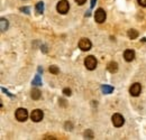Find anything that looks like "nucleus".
Instances as JSON below:
<instances>
[{
	"label": "nucleus",
	"mask_w": 146,
	"mask_h": 140,
	"mask_svg": "<svg viewBox=\"0 0 146 140\" xmlns=\"http://www.w3.org/2000/svg\"><path fill=\"white\" fill-rule=\"evenodd\" d=\"M69 9H70V5L66 0H61L56 5V10L62 15H65L69 11Z\"/></svg>",
	"instance_id": "1"
},
{
	"label": "nucleus",
	"mask_w": 146,
	"mask_h": 140,
	"mask_svg": "<svg viewBox=\"0 0 146 140\" xmlns=\"http://www.w3.org/2000/svg\"><path fill=\"white\" fill-rule=\"evenodd\" d=\"M97 65H98V62H97L96 57H93L91 55L88 56V57H86V59H84V66L89 71H93L97 67Z\"/></svg>",
	"instance_id": "2"
},
{
	"label": "nucleus",
	"mask_w": 146,
	"mask_h": 140,
	"mask_svg": "<svg viewBox=\"0 0 146 140\" xmlns=\"http://www.w3.org/2000/svg\"><path fill=\"white\" fill-rule=\"evenodd\" d=\"M28 118V112L26 109H23V108H19L16 110V119L20 121V122H24L26 121Z\"/></svg>",
	"instance_id": "3"
},
{
	"label": "nucleus",
	"mask_w": 146,
	"mask_h": 140,
	"mask_svg": "<svg viewBox=\"0 0 146 140\" xmlns=\"http://www.w3.org/2000/svg\"><path fill=\"white\" fill-rule=\"evenodd\" d=\"M79 48L83 52H87L91 48V42L88 38H81L79 42Z\"/></svg>",
	"instance_id": "4"
},
{
	"label": "nucleus",
	"mask_w": 146,
	"mask_h": 140,
	"mask_svg": "<svg viewBox=\"0 0 146 140\" xmlns=\"http://www.w3.org/2000/svg\"><path fill=\"white\" fill-rule=\"evenodd\" d=\"M43 117H44V113H43V111L39 110V109H36V110L32 111V113H31V119H32L34 122H39V121H42V120H43Z\"/></svg>",
	"instance_id": "5"
},
{
	"label": "nucleus",
	"mask_w": 146,
	"mask_h": 140,
	"mask_svg": "<svg viewBox=\"0 0 146 140\" xmlns=\"http://www.w3.org/2000/svg\"><path fill=\"white\" fill-rule=\"evenodd\" d=\"M111 120H112V123H113V125H115V127H117V128L121 127V125L124 124V122H125V119H124V117H123L121 114H119V113H115V114L112 116Z\"/></svg>",
	"instance_id": "6"
},
{
	"label": "nucleus",
	"mask_w": 146,
	"mask_h": 140,
	"mask_svg": "<svg viewBox=\"0 0 146 140\" xmlns=\"http://www.w3.org/2000/svg\"><path fill=\"white\" fill-rule=\"evenodd\" d=\"M94 19H96V21L99 22V24L104 22V21L106 20V13H105V10L101 9V8L97 9V10H96V14H94Z\"/></svg>",
	"instance_id": "7"
},
{
	"label": "nucleus",
	"mask_w": 146,
	"mask_h": 140,
	"mask_svg": "<svg viewBox=\"0 0 146 140\" xmlns=\"http://www.w3.org/2000/svg\"><path fill=\"white\" fill-rule=\"evenodd\" d=\"M141 92H142V87L139 83H134L129 88V93L133 96H138L141 94Z\"/></svg>",
	"instance_id": "8"
},
{
	"label": "nucleus",
	"mask_w": 146,
	"mask_h": 140,
	"mask_svg": "<svg viewBox=\"0 0 146 140\" xmlns=\"http://www.w3.org/2000/svg\"><path fill=\"white\" fill-rule=\"evenodd\" d=\"M124 58L127 61V62H131L134 58H135V52L133 50H127L124 53Z\"/></svg>",
	"instance_id": "9"
},
{
	"label": "nucleus",
	"mask_w": 146,
	"mask_h": 140,
	"mask_svg": "<svg viewBox=\"0 0 146 140\" xmlns=\"http://www.w3.org/2000/svg\"><path fill=\"white\" fill-rule=\"evenodd\" d=\"M107 67H108V71L110 73H116L118 71V64L116 62H110Z\"/></svg>",
	"instance_id": "10"
},
{
	"label": "nucleus",
	"mask_w": 146,
	"mask_h": 140,
	"mask_svg": "<svg viewBox=\"0 0 146 140\" xmlns=\"http://www.w3.org/2000/svg\"><path fill=\"white\" fill-rule=\"evenodd\" d=\"M32 98H33V100H38L39 98H40V95H42V93H40V91L38 90V88H33L32 90Z\"/></svg>",
	"instance_id": "11"
},
{
	"label": "nucleus",
	"mask_w": 146,
	"mask_h": 140,
	"mask_svg": "<svg viewBox=\"0 0 146 140\" xmlns=\"http://www.w3.org/2000/svg\"><path fill=\"white\" fill-rule=\"evenodd\" d=\"M127 35L130 39H135V38H137V36H138V32L135 30V29H130V30H128Z\"/></svg>",
	"instance_id": "12"
},
{
	"label": "nucleus",
	"mask_w": 146,
	"mask_h": 140,
	"mask_svg": "<svg viewBox=\"0 0 146 140\" xmlns=\"http://www.w3.org/2000/svg\"><path fill=\"white\" fill-rule=\"evenodd\" d=\"M1 32H6L8 28V20L5 18H1Z\"/></svg>",
	"instance_id": "13"
},
{
	"label": "nucleus",
	"mask_w": 146,
	"mask_h": 140,
	"mask_svg": "<svg viewBox=\"0 0 146 140\" xmlns=\"http://www.w3.org/2000/svg\"><path fill=\"white\" fill-rule=\"evenodd\" d=\"M101 91H102L105 94H109V93H111V92L113 91V88H112V87H109V85H104V87H101Z\"/></svg>",
	"instance_id": "14"
},
{
	"label": "nucleus",
	"mask_w": 146,
	"mask_h": 140,
	"mask_svg": "<svg viewBox=\"0 0 146 140\" xmlns=\"http://www.w3.org/2000/svg\"><path fill=\"white\" fill-rule=\"evenodd\" d=\"M44 10V3L43 2H37L36 5V11L38 14H42Z\"/></svg>",
	"instance_id": "15"
},
{
	"label": "nucleus",
	"mask_w": 146,
	"mask_h": 140,
	"mask_svg": "<svg viewBox=\"0 0 146 140\" xmlns=\"http://www.w3.org/2000/svg\"><path fill=\"white\" fill-rule=\"evenodd\" d=\"M33 84H34V85H42V81H40V79H39V75H36V76H35V79L33 80Z\"/></svg>",
	"instance_id": "16"
},
{
	"label": "nucleus",
	"mask_w": 146,
	"mask_h": 140,
	"mask_svg": "<svg viewBox=\"0 0 146 140\" xmlns=\"http://www.w3.org/2000/svg\"><path fill=\"white\" fill-rule=\"evenodd\" d=\"M50 72H51V73H53V74H57V73H58V69H57V66H55V65L50 66Z\"/></svg>",
	"instance_id": "17"
},
{
	"label": "nucleus",
	"mask_w": 146,
	"mask_h": 140,
	"mask_svg": "<svg viewBox=\"0 0 146 140\" xmlns=\"http://www.w3.org/2000/svg\"><path fill=\"white\" fill-rule=\"evenodd\" d=\"M63 93H64L65 95H71V90H70V88H64V90H63Z\"/></svg>",
	"instance_id": "18"
},
{
	"label": "nucleus",
	"mask_w": 146,
	"mask_h": 140,
	"mask_svg": "<svg viewBox=\"0 0 146 140\" xmlns=\"http://www.w3.org/2000/svg\"><path fill=\"white\" fill-rule=\"evenodd\" d=\"M138 3L142 6V7H146V0H137Z\"/></svg>",
	"instance_id": "19"
},
{
	"label": "nucleus",
	"mask_w": 146,
	"mask_h": 140,
	"mask_svg": "<svg viewBox=\"0 0 146 140\" xmlns=\"http://www.w3.org/2000/svg\"><path fill=\"white\" fill-rule=\"evenodd\" d=\"M75 1H76V3H78V5H80V6H81V5H83L87 0H75Z\"/></svg>",
	"instance_id": "20"
},
{
	"label": "nucleus",
	"mask_w": 146,
	"mask_h": 140,
	"mask_svg": "<svg viewBox=\"0 0 146 140\" xmlns=\"http://www.w3.org/2000/svg\"><path fill=\"white\" fill-rule=\"evenodd\" d=\"M94 2H96V0H91V7L94 6Z\"/></svg>",
	"instance_id": "21"
}]
</instances>
